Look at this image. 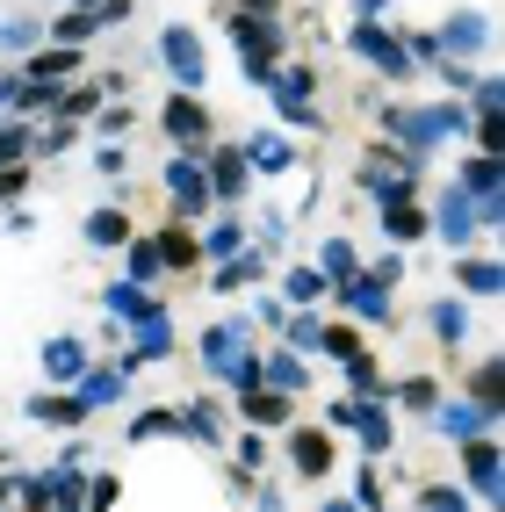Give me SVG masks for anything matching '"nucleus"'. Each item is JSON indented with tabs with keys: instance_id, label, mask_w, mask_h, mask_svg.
<instances>
[{
	"instance_id": "1",
	"label": "nucleus",
	"mask_w": 505,
	"mask_h": 512,
	"mask_svg": "<svg viewBox=\"0 0 505 512\" xmlns=\"http://www.w3.org/2000/svg\"><path fill=\"white\" fill-rule=\"evenodd\" d=\"M246 339H253L246 318H217L210 332H202V368H210L217 383H231V390H253L260 383V361L246 354Z\"/></svg>"
},
{
	"instance_id": "2",
	"label": "nucleus",
	"mask_w": 505,
	"mask_h": 512,
	"mask_svg": "<svg viewBox=\"0 0 505 512\" xmlns=\"http://www.w3.org/2000/svg\"><path fill=\"white\" fill-rule=\"evenodd\" d=\"M224 37L239 44L246 80L267 87V73H275V58H282V22H275V15H246V8H231V15H224Z\"/></svg>"
},
{
	"instance_id": "3",
	"label": "nucleus",
	"mask_w": 505,
	"mask_h": 512,
	"mask_svg": "<svg viewBox=\"0 0 505 512\" xmlns=\"http://www.w3.org/2000/svg\"><path fill=\"white\" fill-rule=\"evenodd\" d=\"M159 130H166V145L174 152H202L210 145V109H202V94H166V109H159Z\"/></svg>"
},
{
	"instance_id": "4",
	"label": "nucleus",
	"mask_w": 505,
	"mask_h": 512,
	"mask_svg": "<svg viewBox=\"0 0 505 512\" xmlns=\"http://www.w3.org/2000/svg\"><path fill=\"white\" fill-rule=\"evenodd\" d=\"M159 58H166V73H174L188 94L202 87V73H210V58H202V37H195L188 22H166V29H159Z\"/></svg>"
},
{
	"instance_id": "5",
	"label": "nucleus",
	"mask_w": 505,
	"mask_h": 512,
	"mask_svg": "<svg viewBox=\"0 0 505 512\" xmlns=\"http://www.w3.org/2000/svg\"><path fill=\"white\" fill-rule=\"evenodd\" d=\"M347 51L368 58V65H376V73H390V80L412 73V58H404V37H390L383 22H354V29H347Z\"/></svg>"
},
{
	"instance_id": "6",
	"label": "nucleus",
	"mask_w": 505,
	"mask_h": 512,
	"mask_svg": "<svg viewBox=\"0 0 505 512\" xmlns=\"http://www.w3.org/2000/svg\"><path fill=\"white\" fill-rule=\"evenodd\" d=\"M289 433V469L296 476H332V462H340V433H325V426H282Z\"/></svg>"
},
{
	"instance_id": "7",
	"label": "nucleus",
	"mask_w": 505,
	"mask_h": 512,
	"mask_svg": "<svg viewBox=\"0 0 505 512\" xmlns=\"http://www.w3.org/2000/svg\"><path fill=\"white\" fill-rule=\"evenodd\" d=\"M202 188H210V202H224V210H231V202H239V195L253 188L246 152H239V145H217L210 159H202Z\"/></svg>"
},
{
	"instance_id": "8",
	"label": "nucleus",
	"mask_w": 505,
	"mask_h": 512,
	"mask_svg": "<svg viewBox=\"0 0 505 512\" xmlns=\"http://www.w3.org/2000/svg\"><path fill=\"white\" fill-rule=\"evenodd\" d=\"M166 202L181 210V224L210 210V188H202V159L195 152H166Z\"/></svg>"
},
{
	"instance_id": "9",
	"label": "nucleus",
	"mask_w": 505,
	"mask_h": 512,
	"mask_svg": "<svg viewBox=\"0 0 505 512\" xmlns=\"http://www.w3.org/2000/svg\"><path fill=\"white\" fill-rule=\"evenodd\" d=\"M433 231L448 238V253H469V246L484 238V210H477V202H469L462 188H448V195H441V210H433Z\"/></svg>"
},
{
	"instance_id": "10",
	"label": "nucleus",
	"mask_w": 505,
	"mask_h": 512,
	"mask_svg": "<svg viewBox=\"0 0 505 512\" xmlns=\"http://www.w3.org/2000/svg\"><path fill=\"white\" fill-rule=\"evenodd\" d=\"M455 448H462V484L477 491L484 505H498V484H505V469H498V440L477 433V440H455Z\"/></svg>"
},
{
	"instance_id": "11",
	"label": "nucleus",
	"mask_w": 505,
	"mask_h": 512,
	"mask_svg": "<svg viewBox=\"0 0 505 512\" xmlns=\"http://www.w3.org/2000/svg\"><path fill=\"white\" fill-rule=\"evenodd\" d=\"M332 296H340V311H347V318H361V325H383V318H397L390 289H383L376 275H368V267H361V275H347V282L332 289Z\"/></svg>"
},
{
	"instance_id": "12",
	"label": "nucleus",
	"mask_w": 505,
	"mask_h": 512,
	"mask_svg": "<svg viewBox=\"0 0 505 512\" xmlns=\"http://www.w3.org/2000/svg\"><path fill=\"white\" fill-rule=\"evenodd\" d=\"M109 94H123V80H65V87L51 94V123H80V116H94Z\"/></svg>"
},
{
	"instance_id": "13",
	"label": "nucleus",
	"mask_w": 505,
	"mask_h": 512,
	"mask_svg": "<svg viewBox=\"0 0 505 512\" xmlns=\"http://www.w3.org/2000/svg\"><path fill=\"white\" fill-rule=\"evenodd\" d=\"M441 51L484 58V51H491V15H484V8H455V15L441 22Z\"/></svg>"
},
{
	"instance_id": "14",
	"label": "nucleus",
	"mask_w": 505,
	"mask_h": 512,
	"mask_svg": "<svg viewBox=\"0 0 505 512\" xmlns=\"http://www.w3.org/2000/svg\"><path fill=\"white\" fill-rule=\"evenodd\" d=\"M87 368H94V354H87V339H73V332H58L51 347H44V383L51 390H73Z\"/></svg>"
},
{
	"instance_id": "15",
	"label": "nucleus",
	"mask_w": 505,
	"mask_h": 512,
	"mask_svg": "<svg viewBox=\"0 0 505 512\" xmlns=\"http://www.w3.org/2000/svg\"><path fill=\"white\" fill-rule=\"evenodd\" d=\"M80 65H87L80 44H37V51L22 58V80H51V87H65V80H80Z\"/></svg>"
},
{
	"instance_id": "16",
	"label": "nucleus",
	"mask_w": 505,
	"mask_h": 512,
	"mask_svg": "<svg viewBox=\"0 0 505 512\" xmlns=\"http://www.w3.org/2000/svg\"><path fill=\"white\" fill-rule=\"evenodd\" d=\"M166 354H174V311L159 303L152 318L130 325V361H123V368H138V361H166Z\"/></svg>"
},
{
	"instance_id": "17",
	"label": "nucleus",
	"mask_w": 505,
	"mask_h": 512,
	"mask_svg": "<svg viewBox=\"0 0 505 512\" xmlns=\"http://www.w3.org/2000/svg\"><path fill=\"white\" fill-rule=\"evenodd\" d=\"M354 433H361V448H368V455H390V440H397L390 397H361V404H354Z\"/></svg>"
},
{
	"instance_id": "18",
	"label": "nucleus",
	"mask_w": 505,
	"mask_h": 512,
	"mask_svg": "<svg viewBox=\"0 0 505 512\" xmlns=\"http://www.w3.org/2000/svg\"><path fill=\"white\" fill-rule=\"evenodd\" d=\"M239 152H246V166H253V181H260V174H296V145L282 138V130H260V138H246Z\"/></svg>"
},
{
	"instance_id": "19",
	"label": "nucleus",
	"mask_w": 505,
	"mask_h": 512,
	"mask_svg": "<svg viewBox=\"0 0 505 512\" xmlns=\"http://www.w3.org/2000/svg\"><path fill=\"white\" fill-rule=\"evenodd\" d=\"M260 383L275 390V397H303V383H311V361H303L296 347H275L260 361Z\"/></svg>"
},
{
	"instance_id": "20",
	"label": "nucleus",
	"mask_w": 505,
	"mask_h": 512,
	"mask_svg": "<svg viewBox=\"0 0 505 512\" xmlns=\"http://www.w3.org/2000/svg\"><path fill=\"white\" fill-rule=\"evenodd\" d=\"M101 311H109V318H123V325H138V318H152L159 311V296L145 289V282H109V289H101Z\"/></svg>"
},
{
	"instance_id": "21",
	"label": "nucleus",
	"mask_w": 505,
	"mask_h": 512,
	"mask_svg": "<svg viewBox=\"0 0 505 512\" xmlns=\"http://www.w3.org/2000/svg\"><path fill=\"white\" fill-rule=\"evenodd\" d=\"M22 412L37 419V426H87V404H80L73 390H44V397H29Z\"/></svg>"
},
{
	"instance_id": "22",
	"label": "nucleus",
	"mask_w": 505,
	"mask_h": 512,
	"mask_svg": "<svg viewBox=\"0 0 505 512\" xmlns=\"http://www.w3.org/2000/svg\"><path fill=\"white\" fill-rule=\"evenodd\" d=\"M426 231H433V224H426V210H419L412 195H404V202H383V238H390L397 253L412 246V238H426Z\"/></svg>"
},
{
	"instance_id": "23",
	"label": "nucleus",
	"mask_w": 505,
	"mask_h": 512,
	"mask_svg": "<svg viewBox=\"0 0 505 512\" xmlns=\"http://www.w3.org/2000/svg\"><path fill=\"white\" fill-rule=\"evenodd\" d=\"M159 260H166V275H188V267H202V246H195V231L188 224H159Z\"/></svg>"
},
{
	"instance_id": "24",
	"label": "nucleus",
	"mask_w": 505,
	"mask_h": 512,
	"mask_svg": "<svg viewBox=\"0 0 505 512\" xmlns=\"http://www.w3.org/2000/svg\"><path fill=\"white\" fill-rule=\"evenodd\" d=\"M433 426H441L448 440H477V433H491L498 419L477 412V404H448V397H441V404H433Z\"/></svg>"
},
{
	"instance_id": "25",
	"label": "nucleus",
	"mask_w": 505,
	"mask_h": 512,
	"mask_svg": "<svg viewBox=\"0 0 505 512\" xmlns=\"http://www.w3.org/2000/svg\"><path fill=\"white\" fill-rule=\"evenodd\" d=\"M469 397H477V412L505 419V361H498V354L477 361V375H469Z\"/></svg>"
},
{
	"instance_id": "26",
	"label": "nucleus",
	"mask_w": 505,
	"mask_h": 512,
	"mask_svg": "<svg viewBox=\"0 0 505 512\" xmlns=\"http://www.w3.org/2000/svg\"><path fill=\"white\" fill-rule=\"evenodd\" d=\"M239 412H246L253 433H267V426H289V397H275L267 383H253V390H239Z\"/></svg>"
},
{
	"instance_id": "27",
	"label": "nucleus",
	"mask_w": 505,
	"mask_h": 512,
	"mask_svg": "<svg viewBox=\"0 0 505 512\" xmlns=\"http://www.w3.org/2000/svg\"><path fill=\"white\" fill-rule=\"evenodd\" d=\"M73 397L87 404V419L101 412V404H123V368H87L80 383H73Z\"/></svg>"
},
{
	"instance_id": "28",
	"label": "nucleus",
	"mask_w": 505,
	"mask_h": 512,
	"mask_svg": "<svg viewBox=\"0 0 505 512\" xmlns=\"http://www.w3.org/2000/svg\"><path fill=\"white\" fill-rule=\"evenodd\" d=\"M318 275H325V289H340L347 275H361V253H354V238H340V231L325 238V246H318Z\"/></svg>"
},
{
	"instance_id": "29",
	"label": "nucleus",
	"mask_w": 505,
	"mask_h": 512,
	"mask_svg": "<svg viewBox=\"0 0 505 512\" xmlns=\"http://www.w3.org/2000/svg\"><path fill=\"white\" fill-rule=\"evenodd\" d=\"M123 260H130V282H145V289L166 275V260H159V238H152V231H130V238H123Z\"/></svg>"
},
{
	"instance_id": "30",
	"label": "nucleus",
	"mask_w": 505,
	"mask_h": 512,
	"mask_svg": "<svg viewBox=\"0 0 505 512\" xmlns=\"http://www.w3.org/2000/svg\"><path fill=\"white\" fill-rule=\"evenodd\" d=\"M426 325H433L441 347H462V339H469V303H462V296H441V303L426 311Z\"/></svg>"
},
{
	"instance_id": "31",
	"label": "nucleus",
	"mask_w": 505,
	"mask_h": 512,
	"mask_svg": "<svg viewBox=\"0 0 505 512\" xmlns=\"http://www.w3.org/2000/svg\"><path fill=\"white\" fill-rule=\"evenodd\" d=\"M498 282H505V275H498L491 253H462V260H455V289H469V296H498Z\"/></svg>"
},
{
	"instance_id": "32",
	"label": "nucleus",
	"mask_w": 505,
	"mask_h": 512,
	"mask_svg": "<svg viewBox=\"0 0 505 512\" xmlns=\"http://www.w3.org/2000/svg\"><path fill=\"white\" fill-rule=\"evenodd\" d=\"M130 231H138V224H130L123 210H116V202H109V210H94L87 217V246H101V253H123V238Z\"/></svg>"
},
{
	"instance_id": "33",
	"label": "nucleus",
	"mask_w": 505,
	"mask_h": 512,
	"mask_svg": "<svg viewBox=\"0 0 505 512\" xmlns=\"http://www.w3.org/2000/svg\"><path fill=\"white\" fill-rule=\"evenodd\" d=\"M195 246H202V260H231V253H246V224L224 210V224H210V231L195 238Z\"/></svg>"
},
{
	"instance_id": "34",
	"label": "nucleus",
	"mask_w": 505,
	"mask_h": 512,
	"mask_svg": "<svg viewBox=\"0 0 505 512\" xmlns=\"http://www.w3.org/2000/svg\"><path fill=\"white\" fill-rule=\"evenodd\" d=\"M260 275H267V253H253V246H246V253H231V260H217V289H224V296H231V289H246V282H260Z\"/></svg>"
},
{
	"instance_id": "35",
	"label": "nucleus",
	"mask_w": 505,
	"mask_h": 512,
	"mask_svg": "<svg viewBox=\"0 0 505 512\" xmlns=\"http://www.w3.org/2000/svg\"><path fill=\"white\" fill-rule=\"evenodd\" d=\"M383 397L404 404V412H433V404H441V383H433V375H404V383H390Z\"/></svg>"
},
{
	"instance_id": "36",
	"label": "nucleus",
	"mask_w": 505,
	"mask_h": 512,
	"mask_svg": "<svg viewBox=\"0 0 505 512\" xmlns=\"http://www.w3.org/2000/svg\"><path fill=\"white\" fill-rule=\"evenodd\" d=\"M282 296H289V303H303V311H311V303H325L332 289H325V275H318V267H289V275H282Z\"/></svg>"
},
{
	"instance_id": "37",
	"label": "nucleus",
	"mask_w": 505,
	"mask_h": 512,
	"mask_svg": "<svg viewBox=\"0 0 505 512\" xmlns=\"http://www.w3.org/2000/svg\"><path fill=\"white\" fill-rule=\"evenodd\" d=\"M174 440L181 433V412H174V404H152V412H138V419H130V440Z\"/></svg>"
},
{
	"instance_id": "38",
	"label": "nucleus",
	"mask_w": 505,
	"mask_h": 512,
	"mask_svg": "<svg viewBox=\"0 0 505 512\" xmlns=\"http://www.w3.org/2000/svg\"><path fill=\"white\" fill-rule=\"evenodd\" d=\"M29 138H37V130H29L22 116H0V166H22L29 159Z\"/></svg>"
},
{
	"instance_id": "39",
	"label": "nucleus",
	"mask_w": 505,
	"mask_h": 512,
	"mask_svg": "<svg viewBox=\"0 0 505 512\" xmlns=\"http://www.w3.org/2000/svg\"><path fill=\"white\" fill-rule=\"evenodd\" d=\"M94 29H101V22H94L87 8H58V22H51V44H87Z\"/></svg>"
},
{
	"instance_id": "40",
	"label": "nucleus",
	"mask_w": 505,
	"mask_h": 512,
	"mask_svg": "<svg viewBox=\"0 0 505 512\" xmlns=\"http://www.w3.org/2000/svg\"><path fill=\"white\" fill-rule=\"evenodd\" d=\"M181 433H195V440H224V419H217V404H210V397H195L188 412H181Z\"/></svg>"
},
{
	"instance_id": "41",
	"label": "nucleus",
	"mask_w": 505,
	"mask_h": 512,
	"mask_svg": "<svg viewBox=\"0 0 505 512\" xmlns=\"http://www.w3.org/2000/svg\"><path fill=\"white\" fill-rule=\"evenodd\" d=\"M433 138H462V130H469V109H462V101H433Z\"/></svg>"
},
{
	"instance_id": "42",
	"label": "nucleus",
	"mask_w": 505,
	"mask_h": 512,
	"mask_svg": "<svg viewBox=\"0 0 505 512\" xmlns=\"http://www.w3.org/2000/svg\"><path fill=\"white\" fill-rule=\"evenodd\" d=\"M354 347H368V339H361L354 325H325V332H318V354H332V361H347Z\"/></svg>"
},
{
	"instance_id": "43",
	"label": "nucleus",
	"mask_w": 505,
	"mask_h": 512,
	"mask_svg": "<svg viewBox=\"0 0 505 512\" xmlns=\"http://www.w3.org/2000/svg\"><path fill=\"white\" fill-rule=\"evenodd\" d=\"M419 512H469V491H455V484H426V491H419Z\"/></svg>"
},
{
	"instance_id": "44",
	"label": "nucleus",
	"mask_w": 505,
	"mask_h": 512,
	"mask_svg": "<svg viewBox=\"0 0 505 512\" xmlns=\"http://www.w3.org/2000/svg\"><path fill=\"white\" fill-rule=\"evenodd\" d=\"M354 505H361V512H383V476H376V462H361V476H354Z\"/></svg>"
},
{
	"instance_id": "45",
	"label": "nucleus",
	"mask_w": 505,
	"mask_h": 512,
	"mask_svg": "<svg viewBox=\"0 0 505 512\" xmlns=\"http://www.w3.org/2000/svg\"><path fill=\"white\" fill-rule=\"evenodd\" d=\"M37 44H44L37 22H0V51H37Z\"/></svg>"
},
{
	"instance_id": "46",
	"label": "nucleus",
	"mask_w": 505,
	"mask_h": 512,
	"mask_svg": "<svg viewBox=\"0 0 505 512\" xmlns=\"http://www.w3.org/2000/svg\"><path fill=\"white\" fill-rule=\"evenodd\" d=\"M318 332H325V325H318L311 311H303V318H282V339H289V347H311V354H318Z\"/></svg>"
},
{
	"instance_id": "47",
	"label": "nucleus",
	"mask_w": 505,
	"mask_h": 512,
	"mask_svg": "<svg viewBox=\"0 0 505 512\" xmlns=\"http://www.w3.org/2000/svg\"><path fill=\"white\" fill-rule=\"evenodd\" d=\"M275 116H282L289 130H318V123H325V116L311 109V101H275Z\"/></svg>"
},
{
	"instance_id": "48",
	"label": "nucleus",
	"mask_w": 505,
	"mask_h": 512,
	"mask_svg": "<svg viewBox=\"0 0 505 512\" xmlns=\"http://www.w3.org/2000/svg\"><path fill=\"white\" fill-rule=\"evenodd\" d=\"M94 123H101V138H123V130H130V109H123V101H101Z\"/></svg>"
},
{
	"instance_id": "49",
	"label": "nucleus",
	"mask_w": 505,
	"mask_h": 512,
	"mask_svg": "<svg viewBox=\"0 0 505 512\" xmlns=\"http://www.w3.org/2000/svg\"><path fill=\"white\" fill-rule=\"evenodd\" d=\"M354 404H361V397H332V404H325V433H354Z\"/></svg>"
},
{
	"instance_id": "50",
	"label": "nucleus",
	"mask_w": 505,
	"mask_h": 512,
	"mask_svg": "<svg viewBox=\"0 0 505 512\" xmlns=\"http://www.w3.org/2000/svg\"><path fill=\"white\" fill-rule=\"evenodd\" d=\"M15 195H29V159L22 166H0V202H15Z\"/></svg>"
},
{
	"instance_id": "51",
	"label": "nucleus",
	"mask_w": 505,
	"mask_h": 512,
	"mask_svg": "<svg viewBox=\"0 0 505 512\" xmlns=\"http://www.w3.org/2000/svg\"><path fill=\"white\" fill-rule=\"evenodd\" d=\"M368 275H376V282H383V289H397V282H404V253H397V246H390V253H383V260H376V267H368Z\"/></svg>"
},
{
	"instance_id": "52",
	"label": "nucleus",
	"mask_w": 505,
	"mask_h": 512,
	"mask_svg": "<svg viewBox=\"0 0 505 512\" xmlns=\"http://www.w3.org/2000/svg\"><path fill=\"white\" fill-rule=\"evenodd\" d=\"M123 166H130V159H123V145H116V138H101V152H94V174H123Z\"/></svg>"
},
{
	"instance_id": "53",
	"label": "nucleus",
	"mask_w": 505,
	"mask_h": 512,
	"mask_svg": "<svg viewBox=\"0 0 505 512\" xmlns=\"http://www.w3.org/2000/svg\"><path fill=\"white\" fill-rule=\"evenodd\" d=\"M267 462V440L260 433H239V469H260Z\"/></svg>"
},
{
	"instance_id": "54",
	"label": "nucleus",
	"mask_w": 505,
	"mask_h": 512,
	"mask_svg": "<svg viewBox=\"0 0 505 512\" xmlns=\"http://www.w3.org/2000/svg\"><path fill=\"white\" fill-rule=\"evenodd\" d=\"M87 15H94V22H123L130 0H87Z\"/></svg>"
},
{
	"instance_id": "55",
	"label": "nucleus",
	"mask_w": 505,
	"mask_h": 512,
	"mask_svg": "<svg viewBox=\"0 0 505 512\" xmlns=\"http://www.w3.org/2000/svg\"><path fill=\"white\" fill-rule=\"evenodd\" d=\"M383 8H390V0H354V15H361V22H383Z\"/></svg>"
},
{
	"instance_id": "56",
	"label": "nucleus",
	"mask_w": 505,
	"mask_h": 512,
	"mask_svg": "<svg viewBox=\"0 0 505 512\" xmlns=\"http://www.w3.org/2000/svg\"><path fill=\"white\" fill-rule=\"evenodd\" d=\"M246 15H282V0H239Z\"/></svg>"
},
{
	"instance_id": "57",
	"label": "nucleus",
	"mask_w": 505,
	"mask_h": 512,
	"mask_svg": "<svg viewBox=\"0 0 505 512\" xmlns=\"http://www.w3.org/2000/svg\"><path fill=\"white\" fill-rule=\"evenodd\" d=\"M260 512H282V491L275 484H260Z\"/></svg>"
},
{
	"instance_id": "58",
	"label": "nucleus",
	"mask_w": 505,
	"mask_h": 512,
	"mask_svg": "<svg viewBox=\"0 0 505 512\" xmlns=\"http://www.w3.org/2000/svg\"><path fill=\"white\" fill-rule=\"evenodd\" d=\"M318 512H361V505H354V498H325Z\"/></svg>"
},
{
	"instance_id": "59",
	"label": "nucleus",
	"mask_w": 505,
	"mask_h": 512,
	"mask_svg": "<svg viewBox=\"0 0 505 512\" xmlns=\"http://www.w3.org/2000/svg\"><path fill=\"white\" fill-rule=\"evenodd\" d=\"M8 505H15V491H8V476H0V512H8Z\"/></svg>"
},
{
	"instance_id": "60",
	"label": "nucleus",
	"mask_w": 505,
	"mask_h": 512,
	"mask_svg": "<svg viewBox=\"0 0 505 512\" xmlns=\"http://www.w3.org/2000/svg\"><path fill=\"white\" fill-rule=\"evenodd\" d=\"M51 8H80V0H51Z\"/></svg>"
}]
</instances>
